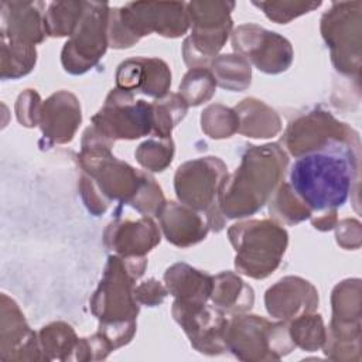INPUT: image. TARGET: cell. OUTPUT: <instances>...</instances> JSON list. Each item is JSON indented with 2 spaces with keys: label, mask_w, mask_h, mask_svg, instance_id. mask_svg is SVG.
<instances>
[{
  "label": "cell",
  "mask_w": 362,
  "mask_h": 362,
  "mask_svg": "<svg viewBox=\"0 0 362 362\" xmlns=\"http://www.w3.org/2000/svg\"><path fill=\"white\" fill-rule=\"evenodd\" d=\"M171 311L197 351L208 355L228 351L225 335L229 320L225 317V311L216 305L180 300L174 301Z\"/></svg>",
  "instance_id": "7c38bea8"
},
{
  "label": "cell",
  "mask_w": 362,
  "mask_h": 362,
  "mask_svg": "<svg viewBox=\"0 0 362 362\" xmlns=\"http://www.w3.org/2000/svg\"><path fill=\"white\" fill-rule=\"evenodd\" d=\"M215 86L216 81L211 69L206 66L191 68L180 85V95L188 106H198L212 98Z\"/></svg>",
  "instance_id": "1f68e13d"
},
{
  "label": "cell",
  "mask_w": 362,
  "mask_h": 362,
  "mask_svg": "<svg viewBox=\"0 0 362 362\" xmlns=\"http://www.w3.org/2000/svg\"><path fill=\"white\" fill-rule=\"evenodd\" d=\"M170 85V68L158 58H129L116 71V88L127 93L141 92L150 98L163 99L168 95Z\"/></svg>",
  "instance_id": "9a60e30c"
},
{
  "label": "cell",
  "mask_w": 362,
  "mask_h": 362,
  "mask_svg": "<svg viewBox=\"0 0 362 362\" xmlns=\"http://www.w3.org/2000/svg\"><path fill=\"white\" fill-rule=\"evenodd\" d=\"M40 346L45 359H69L76 352L79 339L74 329L65 322H52L40 331Z\"/></svg>",
  "instance_id": "484cf974"
},
{
  "label": "cell",
  "mask_w": 362,
  "mask_h": 362,
  "mask_svg": "<svg viewBox=\"0 0 362 362\" xmlns=\"http://www.w3.org/2000/svg\"><path fill=\"white\" fill-rule=\"evenodd\" d=\"M355 136L335 139L293 163L288 185L311 211V216L337 214L348 201L359 173V144L352 143Z\"/></svg>",
  "instance_id": "6da1fadb"
},
{
  "label": "cell",
  "mask_w": 362,
  "mask_h": 362,
  "mask_svg": "<svg viewBox=\"0 0 362 362\" xmlns=\"http://www.w3.org/2000/svg\"><path fill=\"white\" fill-rule=\"evenodd\" d=\"M359 11V1H341L334 3L321 18V33L331 48L332 62L338 71L346 75L359 72V65L355 64L351 57L352 47L355 51H359L361 45Z\"/></svg>",
  "instance_id": "8fae6325"
},
{
  "label": "cell",
  "mask_w": 362,
  "mask_h": 362,
  "mask_svg": "<svg viewBox=\"0 0 362 362\" xmlns=\"http://www.w3.org/2000/svg\"><path fill=\"white\" fill-rule=\"evenodd\" d=\"M187 4L180 1H134L110 10L107 37L113 48H129L143 35L158 33L177 38L187 33Z\"/></svg>",
  "instance_id": "277c9868"
},
{
  "label": "cell",
  "mask_w": 362,
  "mask_h": 362,
  "mask_svg": "<svg viewBox=\"0 0 362 362\" xmlns=\"http://www.w3.org/2000/svg\"><path fill=\"white\" fill-rule=\"evenodd\" d=\"M1 337H0V358L4 361L24 358V354H30L31 359H44L40 355L41 346L37 341V335L27 325L24 315L14 300L1 294ZM27 359V355H25Z\"/></svg>",
  "instance_id": "d6986e66"
},
{
  "label": "cell",
  "mask_w": 362,
  "mask_h": 362,
  "mask_svg": "<svg viewBox=\"0 0 362 362\" xmlns=\"http://www.w3.org/2000/svg\"><path fill=\"white\" fill-rule=\"evenodd\" d=\"M81 120V106L75 95L59 90L42 102L38 126L47 146L64 144L74 139Z\"/></svg>",
  "instance_id": "2e32d148"
},
{
  "label": "cell",
  "mask_w": 362,
  "mask_h": 362,
  "mask_svg": "<svg viewBox=\"0 0 362 362\" xmlns=\"http://www.w3.org/2000/svg\"><path fill=\"white\" fill-rule=\"evenodd\" d=\"M232 45L239 55L266 74H280L293 61L291 44L256 24L239 25L232 34Z\"/></svg>",
  "instance_id": "4fadbf2b"
},
{
  "label": "cell",
  "mask_w": 362,
  "mask_h": 362,
  "mask_svg": "<svg viewBox=\"0 0 362 362\" xmlns=\"http://www.w3.org/2000/svg\"><path fill=\"white\" fill-rule=\"evenodd\" d=\"M202 130L212 139L230 137L239 129V119L235 110L222 105H211L201 117Z\"/></svg>",
  "instance_id": "d6a6232c"
},
{
  "label": "cell",
  "mask_w": 362,
  "mask_h": 362,
  "mask_svg": "<svg viewBox=\"0 0 362 362\" xmlns=\"http://www.w3.org/2000/svg\"><path fill=\"white\" fill-rule=\"evenodd\" d=\"M235 112L239 119L238 132L247 137H273L281 129L276 112L257 99H245L235 107Z\"/></svg>",
  "instance_id": "603a6c76"
},
{
  "label": "cell",
  "mask_w": 362,
  "mask_h": 362,
  "mask_svg": "<svg viewBox=\"0 0 362 362\" xmlns=\"http://www.w3.org/2000/svg\"><path fill=\"white\" fill-rule=\"evenodd\" d=\"M137 161L150 171L165 170L174 156V143L171 137L168 139H150L139 146L134 151Z\"/></svg>",
  "instance_id": "836d02e7"
},
{
  "label": "cell",
  "mask_w": 362,
  "mask_h": 362,
  "mask_svg": "<svg viewBox=\"0 0 362 362\" xmlns=\"http://www.w3.org/2000/svg\"><path fill=\"white\" fill-rule=\"evenodd\" d=\"M168 290L156 279H150L147 281H143L137 287H134V296L139 303L147 304L150 307H154L157 304H161L165 298Z\"/></svg>",
  "instance_id": "8d00e7d4"
},
{
  "label": "cell",
  "mask_w": 362,
  "mask_h": 362,
  "mask_svg": "<svg viewBox=\"0 0 362 362\" xmlns=\"http://www.w3.org/2000/svg\"><path fill=\"white\" fill-rule=\"evenodd\" d=\"M228 235L236 250L235 267L253 279H264L279 267L288 242L286 229L270 219L235 223Z\"/></svg>",
  "instance_id": "5b68a950"
},
{
  "label": "cell",
  "mask_w": 362,
  "mask_h": 362,
  "mask_svg": "<svg viewBox=\"0 0 362 362\" xmlns=\"http://www.w3.org/2000/svg\"><path fill=\"white\" fill-rule=\"evenodd\" d=\"M153 106V134L158 139H168L171 130L184 119L188 105L180 93H171L157 99Z\"/></svg>",
  "instance_id": "f1b7e54d"
},
{
  "label": "cell",
  "mask_w": 362,
  "mask_h": 362,
  "mask_svg": "<svg viewBox=\"0 0 362 362\" xmlns=\"http://www.w3.org/2000/svg\"><path fill=\"white\" fill-rule=\"evenodd\" d=\"M264 301L270 315L288 321L314 313L318 305V293L308 281L290 276L270 287Z\"/></svg>",
  "instance_id": "ac0fdd59"
},
{
  "label": "cell",
  "mask_w": 362,
  "mask_h": 362,
  "mask_svg": "<svg viewBox=\"0 0 362 362\" xmlns=\"http://www.w3.org/2000/svg\"><path fill=\"white\" fill-rule=\"evenodd\" d=\"M270 214L276 221L290 225L311 218V211L293 192L288 182L280 184L276 192L272 195Z\"/></svg>",
  "instance_id": "f546056e"
},
{
  "label": "cell",
  "mask_w": 362,
  "mask_h": 362,
  "mask_svg": "<svg viewBox=\"0 0 362 362\" xmlns=\"http://www.w3.org/2000/svg\"><path fill=\"white\" fill-rule=\"evenodd\" d=\"M42 8L41 1H1L0 37L28 45L41 42L47 35Z\"/></svg>",
  "instance_id": "ffe728a7"
},
{
  "label": "cell",
  "mask_w": 362,
  "mask_h": 362,
  "mask_svg": "<svg viewBox=\"0 0 362 362\" xmlns=\"http://www.w3.org/2000/svg\"><path fill=\"white\" fill-rule=\"evenodd\" d=\"M211 298L222 311L238 314L250 310L255 301L252 287L232 272H222L214 277Z\"/></svg>",
  "instance_id": "cb8c5ba5"
},
{
  "label": "cell",
  "mask_w": 362,
  "mask_h": 362,
  "mask_svg": "<svg viewBox=\"0 0 362 362\" xmlns=\"http://www.w3.org/2000/svg\"><path fill=\"white\" fill-rule=\"evenodd\" d=\"M37 61L35 45L1 37V79H17L31 72Z\"/></svg>",
  "instance_id": "4316f807"
},
{
  "label": "cell",
  "mask_w": 362,
  "mask_h": 362,
  "mask_svg": "<svg viewBox=\"0 0 362 362\" xmlns=\"http://www.w3.org/2000/svg\"><path fill=\"white\" fill-rule=\"evenodd\" d=\"M211 72L216 83L229 90H243L250 85V64L239 54L216 57Z\"/></svg>",
  "instance_id": "d4e9b609"
},
{
  "label": "cell",
  "mask_w": 362,
  "mask_h": 362,
  "mask_svg": "<svg viewBox=\"0 0 362 362\" xmlns=\"http://www.w3.org/2000/svg\"><path fill=\"white\" fill-rule=\"evenodd\" d=\"M103 240L120 257H144L160 243V230L150 216L137 221H115L107 225Z\"/></svg>",
  "instance_id": "e0dca14e"
},
{
  "label": "cell",
  "mask_w": 362,
  "mask_h": 362,
  "mask_svg": "<svg viewBox=\"0 0 362 362\" xmlns=\"http://www.w3.org/2000/svg\"><path fill=\"white\" fill-rule=\"evenodd\" d=\"M85 1H54L44 14V28L49 37L72 35L76 28Z\"/></svg>",
  "instance_id": "83f0119b"
},
{
  "label": "cell",
  "mask_w": 362,
  "mask_h": 362,
  "mask_svg": "<svg viewBox=\"0 0 362 362\" xmlns=\"http://www.w3.org/2000/svg\"><path fill=\"white\" fill-rule=\"evenodd\" d=\"M253 6L262 8L270 20L287 24L304 13L318 8L321 1H253Z\"/></svg>",
  "instance_id": "e575fe53"
},
{
  "label": "cell",
  "mask_w": 362,
  "mask_h": 362,
  "mask_svg": "<svg viewBox=\"0 0 362 362\" xmlns=\"http://www.w3.org/2000/svg\"><path fill=\"white\" fill-rule=\"evenodd\" d=\"M164 281L175 300L185 303H206L211 298L214 277L185 263H175L164 273Z\"/></svg>",
  "instance_id": "7402d4cb"
},
{
  "label": "cell",
  "mask_w": 362,
  "mask_h": 362,
  "mask_svg": "<svg viewBox=\"0 0 362 362\" xmlns=\"http://www.w3.org/2000/svg\"><path fill=\"white\" fill-rule=\"evenodd\" d=\"M157 218H160L161 229L167 240L180 247L201 242L211 229L204 214L173 201L164 204Z\"/></svg>",
  "instance_id": "44dd1931"
},
{
  "label": "cell",
  "mask_w": 362,
  "mask_h": 362,
  "mask_svg": "<svg viewBox=\"0 0 362 362\" xmlns=\"http://www.w3.org/2000/svg\"><path fill=\"white\" fill-rule=\"evenodd\" d=\"M228 178V168L218 157L189 160L178 167L174 177L175 194L181 204L206 216L209 228L219 232L225 219L219 208V195Z\"/></svg>",
  "instance_id": "8992f818"
},
{
  "label": "cell",
  "mask_w": 362,
  "mask_h": 362,
  "mask_svg": "<svg viewBox=\"0 0 362 362\" xmlns=\"http://www.w3.org/2000/svg\"><path fill=\"white\" fill-rule=\"evenodd\" d=\"M41 106L42 103L38 93L33 89H27L18 96L16 103V115L18 122L25 127L38 126Z\"/></svg>",
  "instance_id": "d590c367"
},
{
  "label": "cell",
  "mask_w": 362,
  "mask_h": 362,
  "mask_svg": "<svg viewBox=\"0 0 362 362\" xmlns=\"http://www.w3.org/2000/svg\"><path fill=\"white\" fill-rule=\"evenodd\" d=\"M233 1L187 3L192 34L184 41V59L191 68L205 66L226 42L230 30Z\"/></svg>",
  "instance_id": "ba28073f"
},
{
  "label": "cell",
  "mask_w": 362,
  "mask_h": 362,
  "mask_svg": "<svg viewBox=\"0 0 362 362\" xmlns=\"http://www.w3.org/2000/svg\"><path fill=\"white\" fill-rule=\"evenodd\" d=\"M110 7L107 3L85 1L81 20L64 44L61 62L66 72L81 75L95 66L109 45Z\"/></svg>",
  "instance_id": "9c48e42d"
},
{
  "label": "cell",
  "mask_w": 362,
  "mask_h": 362,
  "mask_svg": "<svg viewBox=\"0 0 362 362\" xmlns=\"http://www.w3.org/2000/svg\"><path fill=\"white\" fill-rule=\"evenodd\" d=\"M92 127L105 139L134 140L153 133V106L134 100L133 93L112 89L103 107L92 117Z\"/></svg>",
  "instance_id": "30bf717a"
},
{
  "label": "cell",
  "mask_w": 362,
  "mask_h": 362,
  "mask_svg": "<svg viewBox=\"0 0 362 362\" xmlns=\"http://www.w3.org/2000/svg\"><path fill=\"white\" fill-rule=\"evenodd\" d=\"M146 266V257L110 256L100 284L90 300L92 313L99 320L98 332L112 349L133 338L139 314L134 281L143 276Z\"/></svg>",
  "instance_id": "3957f363"
},
{
  "label": "cell",
  "mask_w": 362,
  "mask_h": 362,
  "mask_svg": "<svg viewBox=\"0 0 362 362\" xmlns=\"http://www.w3.org/2000/svg\"><path fill=\"white\" fill-rule=\"evenodd\" d=\"M288 157L277 144L249 146L239 168L228 175L219 208L226 218H243L256 214L267 204L284 180Z\"/></svg>",
  "instance_id": "7a4b0ae2"
},
{
  "label": "cell",
  "mask_w": 362,
  "mask_h": 362,
  "mask_svg": "<svg viewBox=\"0 0 362 362\" xmlns=\"http://www.w3.org/2000/svg\"><path fill=\"white\" fill-rule=\"evenodd\" d=\"M225 339L228 351L242 361L280 359L296 348L286 321L270 322L240 313L229 320Z\"/></svg>",
  "instance_id": "52a82bcc"
},
{
  "label": "cell",
  "mask_w": 362,
  "mask_h": 362,
  "mask_svg": "<svg viewBox=\"0 0 362 362\" xmlns=\"http://www.w3.org/2000/svg\"><path fill=\"white\" fill-rule=\"evenodd\" d=\"M291 339L296 346H300L305 351H315L325 344V328L320 314H303L288 325Z\"/></svg>",
  "instance_id": "4dcf8cb0"
},
{
  "label": "cell",
  "mask_w": 362,
  "mask_h": 362,
  "mask_svg": "<svg viewBox=\"0 0 362 362\" xmlns=\"http://www.w3.org/2000/svg\"><path fill=\"white\" fill-rule=\"evenodd\" d=\"M351 133L352 130L345 123L335 120L329 113L314 110L288 126L284 134V144L293 156L300 157L328 146L335 139L348 137Z\"/></svg>",
  "instance_id": "5bb4252c"
}]
</instances>
